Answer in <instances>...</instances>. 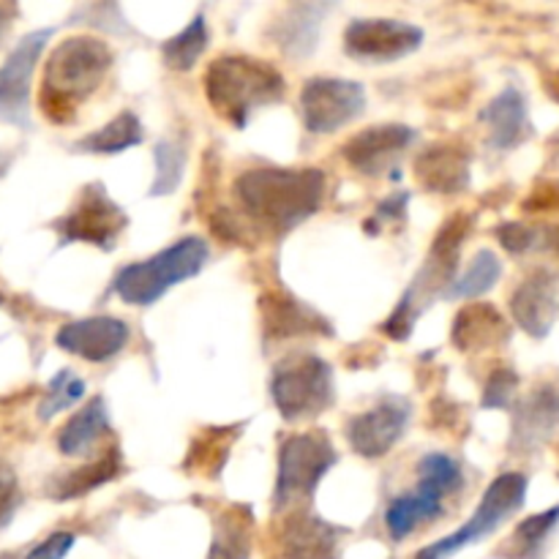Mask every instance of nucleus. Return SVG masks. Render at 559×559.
Wrapping results in <instances>:
<instances>
[{
    "instance_id": "23",
    "label": "nucleus",
    "mask_w": 559,
    "mask_h": 559,
    "mask_svg": "<svg viewBox=\"0 0 559 559\" xmlns=\"http://www.w3.org/2000/svg\"><path fill=\"white\" fill-rule=\"evenodd\" d=\"M254 546V513L249 506L224 508L213 524L207 559H249Z\"/></svg>"
},
{
    "instance_id": "1",
    "label": "nucleus",
    "mask_w": 559,
    "mask_h": 559,
    "mask_svg": "<svg viewBox=\"0 0 559 559\" xmlns=\"http://www.w3.org/2000/svg\"><path fill=\"white\" fill-rule=\"evenodd\" d=\"M243 211L254 222L287 233L320 211L325 173L320 169H249L235 183Z\"/></svg>"
},
{
    "instance_id": "13",
    "label": "nucleus",
    "mask_w": 559,
    "mask_h": 559,
    "mask_svg": "<svg viewBox=\"0 0 559 559\" xmlns=\"http://www.w3.org/2000/svg\"><path fill=\"white\" fill-rule=\"evenodd\" d=\"M409 413H413V407H409L407 399L385 396L369 413L355 415L347 424V440L353 451L364 459L385 456L402 440L409 424Z\"/></svg>"
},
{
    "instance_id": "9",
    "label": "nucleus",
    "mask_w": 559,
    "mask_h": 559,
    "mask_svg": "<svg viewBox=\"0 0 559 559\" xmlns=\"http://www.w3.org/2000/svg\"><path fill=\"white\" fill-rule=\"evenodd\" d=\"M366 109V91L353 80L314 76L300 93V115L311 134H333Z\"/></svg>"
},
{
    "instance_id": "15",
    "label": "nucleus",
    "mask_w": 559,
    "mask_h": 559,
    "mask_svg": "<svg viewBox=\"0 0 559 559\" xmlns=\"http://www.w3.org/2000/svg\"><path fill=\"white\" fill-rule=\"evenodd\" d=\"M511 311L516 325L533 338H546L559 317V284L546 267L530 273L511 298Z\"/></svg>"
},
{
    "instance_id": "19",
    "label": "nucleus",
    "mask_w": 559,
    "mask_h": 559,
    "mask_svg": "<svg viewBox=\"0 0 559 559\" xmlns=\"http://www.w3.org/2000/svg\"><path fill=\"white\" fill-rule=\"evenodd\" d=\"M415 178L435 194H459L469 183V153L456 142H440L415 158Z\"/></svg>"
},
{
    "instance_id": "8",
    "label": "nucleus",
    "mask_w": 559,
    "mask_h": 559,
    "mask_svg": "<svg viewBox=\"0 0 559 559\" xmlns=\"http://www.w3.org/2000/svg\"><path fill=\"white\" fill-rule=\"evenodd\" d=\"M333 464H336V451L322 431L287 437L282 453H278L276 497H273L276 506L284 508L289 502L314 495V489Z\"/></svg>"
},
{
    "instance_id": "4",
    "label": "nucleus",
    "mask_w": 559,
    "mask_h": 559,
    "mask_svg": "<svg viewBox=\"0 0 559 559\" xmlns=\"http://www.w3.org/2000/svg\"><path fill=\"white\" fill-rule=\"evenodd\" d=\"M207 243L200 238H180L169 249L158 251L151 260L126 265L115 276L112 289L129 306H153L164 293L178 287L186 278L197 276L207 262Z\"/></svg>"
},
{
    "instance_id": "7",
    "label": "nucleus",
    "mask_w": 559,
    "mask_h": 559,
    "mask_svg": "<svg viewBox=\"0 0 559 559\" xmlns=\"http://www.w3.org/2000/svg\"><path fill=\"white\" fill-rule=\"evenodd\" d=\"M527 475L502 473L500 478L491 480V486L484 491V497H480L478 511L467 519L464 527H459L456 533L437 540V544L426 546L424 551H418L415 559H448L456 555V551L489 538L491 533H497V527H500L502 522H508V519L524 506V500H527Z\"/></svg>"
},
{
    "instance_id": "33",
    "label": "nucleus",
    "mask_w": 559,
    "mask_h": 559,
    "mask_svg": "<svg viewBox=\"0 0 559 559\" xmlns=\"http://www.w3.org/2000/svg\"><path fill=\"white\" fill-rule=\"evenodd\" d=\"M559 524V506L551 511L538 513V516H530L527 522H522L513 533V546H516L519 557H533L535 551L544 546V540L555 533Z\"/></svg>"
},
{
    "instance_id": "30",
    "label": "nucleus",
    "mask_w": 559,
    "mask_h": 559,
    "mask_svg": "<svg viewBox=\"0 0 559 559\" xmlns=\"http://www.w3.org/2000/svg\"><path fill=\"white\" fill-rule=\"evenodd\" d=\"M502 276V262L497 260L495 251L484 249L473 257L469 267L464 271V276L459 282H453L448 287V298H478V295L489 293Z\"/></svg>"
},
{
    "instance_id": "34",
    "label": "nucleus",
    "mask_w": 559,
    "mask_h": 559,
    "mask_svg": "<svg viewBox=\"0 0 559 559\" xmlns=\"http://www.w3.org/2000/svg\"><path fill=\"white\" fill-rule=\"evenodd\" d=\"M519 393V374L513 369H497L489 377L484 391V407L486 409H508L516 402Z\"/></svg>"
},
{
    "instance_id": "21",
    "label": "nucleus",
    "mask_w": 559,
    "mask_h": 559,
    "mask_svg": "<svg viewBox=\"0 0 559 559\" xmlns=\"http://www.w3.org/2000/svg\"><path fill=\"white\" fill-rule=\"evenodd\" d=\"M262 325L265 333L273 338L306 336V333H325L331 336V322L317 314L311 306L298 304L295 298L284 293H265L260 300Z\"/></svg>"
},
{
    "instance_id": "27",
    "label": "nucleus",
    "mask_w": 559,
    "mask_h": 559,
    "mask_svg": "<svg viewBox=\"0 0 559 559\" xmlns=\"http://www.w3.org/2000/svg\"><path fill=\"white\" fill-rule=\"evenodd\" d=\"M325 14V5H295L278 22V44L284 52L293 58H306L317 47V31H320V16Z\"/></svg>"
},
{
    "instance_id": "40",
    "label": "nucleus",
    "mask_w": 559,
    "mask_h": 559,
    "mask_svg": "<svg viewBox=\"0 0 559 559\" xmlns=\"http://www.w3.org/2000/svg\"><path fill=\"white\" fill-rule=\"evenodd\" d=\"M549 93H555V98L559 102V71H555V76H551V87Z\"/></svg>"
},
{
    "instance_id": "6",
    "label": "nucleus",
    "mask_w": 559,
    "mask_h": 559,
    "mask_svg": "<svg viewBox=\"0 0 559 559\" xmlns=\"http://www.w3.org/2000/svg\"><path fill=\"white\" fill-rule=\"evenodd\" d=\"M273 404L284 420H311L333 404V371L317 355H293L273 371Z\"/></svg>"
},
{
    "instance_id": "17",
    "label": "nucleus",
    "mask_w": 559,
    "mask_h": 559,
    "mask_svg": "<svg viewBox=\"0 0 559 559\" xmlns=\"http://www.w3.org/2000/svg\"><path fill=\"white\" fill-rule=\"evenodd\" d=\"M342 530L314 513H293L278 527V559H338Z\"/></svg>"
},
{
    "instance_id": "3",
    "label": "nucleus",
    "mask_w": 559,
    "mask_h": 559,
    "mask_svg": "<svg viewBox=\"0 0 559 559\" xmlns=\"http://www.w3.org/2000/svg\"><path fill=\"white\" fill-rule=\"evenodd\" d=\"M205 96L222 118L243 129L257 109L282 102L284 76L265 60L222 55L205 71Z\"/></svg>"
},
{
    "instance_id": "12",
    "label": "nucleus",
    "mask_w": 559,
    "mask_h": 559,
    "mask_svg": "<svg viewBox=\"0 0 559 559\" xmlns=\"http://www.w3.org/2000/svg\"><path fill=\"white\" fill-rule=\"evenodd\" d=\"M347 52L369 63H391L424 44V31L402 20H355L344 33Z\"/></svg>"
},
{
    "instance_id": "22",
    "label": "nucleus",
    "mask_w": 559,
    "mask_h": 559,
    "mask_svg": "<svg viewBox=\"0 0 559 559\" xmlns=\"http://www.w3.org/2000/svg\"><path fill=\"white\" fill-rule=\"evenodd\" d=\"M511 331L508 322L502 320L500 311L489 304L464 306L453 320L451 338L462 353H484V349L502 347L508 342Z\"/></svg>"
},
{
    "instance_id": "5",
    "label": "nucleus",
    "mask_w": 559,
    "mask_h": 559,
    "mask_svg": "<svg viewBox=\"0 0 559 559\" xmlns=\"http://www.w3.org/2000/svg\"><path fill=\"white\" fill-rule=\"evenodd\" d=\"M462 486V467L445 453H429L418 464V489L388 506L385 527L396 540L409 538L426 522L442 513V500Z\"/></svg>"
},
{
    "instance_id": "11",
    "label": "nucleus",
    "mask_w": 559,
    "mask_h": 559,
    "mask_svg": "<svg viewBox=\"0 0 559 559\" xmlns=\"http://www.w3.org/2000/svg\"><path fill=\"white\" fill-rule=\"evenodd\" d=\"M126 224H129V216L123 207L115 205L107 191L93 183L82 191V200L58 224V229L63 243H91L98 249H112L115 238L123 233Z\"/></svg>"
},
{
    "instance_id": "32",
    "label": "nucleus",
    "mask_w": 559,
    "mask_h": 559,
    "mask_svg": "<svg viewBox=\"0 0 559 559\" xmlns=\"http://www.w3.org/2000/svg\"><path fill=\"white\" fill-rule=\"evenodd\" d=\"M82 396H85V382H82L76 374H71L69 369L60 371V374L49 382L41 407H38V415H41V420H49L52 415L63 413V409H69L71 404L80 402Z\"/></svg>"
},
{
    "instance_id": "39",
    "label": "nucleus",
    "mask_w": 559,
    "mask_h": 559,
    "mask_svg": "<svg viewBox=\"0 0 559 559\" xmlns=\"http://www.w3.org/2000/svg\"><path fill=\"white\" fill-rule=\"evenodd\" d=\"M14 5H0V41L5 38V33H9L11 27V20H14Z\"/></svg>"
},
{
    "instance_id": "18",
    "label": "nucleus",
    "mask_w": 559,
    "mask_h": 559,
    "mask_svg": "<svg viewBox=\"0 0 559 559\" xmlns=\"http://www.w3.org/2000/svg\"><path fill=\"white\" fill-rule=\"evenodd\" d=\"M559 431V385L544 382L516 409L513 418V448L535 451Z\"/></svg>"
},
{
    "instance_id": "14",
    "label": "nucleus",
    "mask_w": 559,
    "mask_h": 559,
    "mask_svg": "<svg viewBox=\"0 0 559 559\" xmlns=\"http://www.w3.org/2000/svg\"><path fill=\"white\" fill-rule=\"evenodd\" d=\"M126 342H129V325L118 317H87V320L69 322L55 336V344L63 353L91 360V364L115 358L126 347Z\"/></svg>"
},
{
    "instance_id": "20",
    "label": "nucleus",
    "mask_w": 559,
    "mask_h": 559,
    "mask_svg": "<svg viewBox=\"0 0 559 559\" xmlns=\"http://www.w3.org/2000/svg\"><path fill=\"white\" fill-rule=\"evenodd\" d=\"M480 120L489 126V145L495 151H513L530 136L527 98L519 87H506L500 96L491 98L480 112Z\"/></svg>"
},
{
    "instance_id": "38",
    "label": "nucleus",
    "mask_w": 559,
    "mask_h": 559,
    "mask_svg": "<svg viewBox=\"0 0 559 559\" xmlns=\"http://www.w3.org/2000/svg\"><path fill=\"white\" fill-rule=\"evenodd\" d=\"M527 211H559V183H546L544 189L535 191L527 202H524Z\"/></svg>"
},
{
    "instance_id": "41",
    "label": "nucleus",
    "mask_w": 559,
    "mask_h": 559,
    "mask_svg": "<svg viewBox=\"0 0 559 559\" xmlns=\"http://www.w3.org/2000/svg\"><path fill=\"white\" fill-rule=\"evenodd\" d=\"M0 559H14V557H11V555H3Z\"/></svg>"
},
{
    "instance_id": "28",
    "label": "nucleus",
    "mask_w": 559,
    "mask_h": 559,
    "mask_svg": "<svg viewBox=\"0 0 559 559\" xmlns=\"http://www.w3.org/2000/svg\"><path fill=\"white\" fill-rule=\"evenodd\" d=\"M140 142H142L140 118H136L134 112H120L118 118L109 120L104 129L93 131V134H87L85 140L76 142V147L87 153H107V156H112V153L129 151V147L140 145Z\"/></svg>"
},
{
    "instance_id": "36",
    "label": "nucleus",
    "mask_w": 559,
    "mask_h": 559,
    "mask_svg": "<svg viewBox=\"0 0 559 559\" xmlns=\"http://www.w3.org/2000/svg\"><path fill=\"white\" fill-rule=\"evenodd\" d=\"M16 506H20V484H16V475L0 464V527H5L11 522Z\"/></svg>"
},
{
    "instance_id": "25",
    "label": "nucleus",
    "mask_w": 559,
    "mask_h": 559,
    "mask_svg": "<svg viewBox=\"0 0 559 559\" xmlns=\"http://www.w3.org/2000/svg\"><path fill=\"white\" fill-rule=\"evenodd\" d=\"M118 473L120 451L118 448H109V451L104 453V456H98L96 462L85 464V467L74 469V473L55 480V484L49 486V497H52V500H74V497H82L87 495V491L98 489V486L109 484Z\"/></svg>"
},
{
    "instance_id": "37",
    "label": "nucleus",
    "mask_w": 559,
    "mask_h": 559,
    "mask_svg": "<svg viewBox=\"0 0 559 559\" xmlns=\"http://www.w3.org/2000/svg\"><path fill=\"white\" fill-rule=\"evenodd\" d=\"M74 546V535L71 533H55L47 540L36 546L25 559H63Z\"/></svg>"
},
{
    "instance_id": "16",
    "label": "nucleus",
    "mask_w": 559,
    "mask_h": 559,
    "mask_svg": "<svg viewBox=\"0 0 559 559\" xmlns=\"http://www.w3.org/2000/svg\"><path fill=\"white\" fill-rule=\"evenodd\" d=\"M415 142V131L409 126H371V129L355 134L342 147V156L364 175L385 173L388 164L396 162L404 151Z\"/></svg>"
},
{
    "instance_id": "35",
    "label": "nucleus",
    "mask_w": 559,
    "mask_h": 559,
    "mask_svg": "<svg viewBox=\"0 0 559 559\" xmlns=\"http://www.w3.org/2000/svg\"><path fill=\"white\" fill-rule=\"evenodd\" d=\"M497 238H500L502 249H508L511 254H524V251H530L535 246L538 233L533 227H527V224L511 222L497 229Z\"/></svg>"
},
{
    "instance_id": "29",
    "label": "nucleus",
    "mask_w": 559,
    "mask_h": 559,
    "mask_svg": "<svg viewBox=\"0 0 559 559\" xmlns=\"http://www.w3.org/2000/svg\"><path fill=\"white\" fill-rule=\"evenodd\" d=\"M207 47V25L205 16L197 14L183 31L178 33L175 38L164 41L162 52H164V63L169 66L173 71H189L191 66L200 60V55L205 52Z\"/></svg>"
},
{
    "instance_id": "2",
    "label": "nucleus",
    "mask_w": 559,
    "mask_h": 559,
    "mask_svg": "<svg viewBox=\"0 0 559 559\" xmlns=\"http://www.w3.org/2000/svg\"><path fill=\"white\" fill-rule=\"evenodd\" d=\"M112 52L93 36H71L49 55L41 82V109L52 123H71L107 76Z\"/></svg>"
},
{
    "instance_id": "26",
    "label": "nucleus",
    "mask_w": 559,
    "mask_h": 559,
    "mask_svg": "<svg viewBox=\"0 0 559 559\" xmlns=\"http://www.w3.org/2000/svg\"><path fill=\"white\" fill-rule=\"evenodd\" d=\"M238 440V429H207L194 437L186 456V473L202 475V478H216L227 464L229 448Z\"/></svg>"
},
{
    "instance_id": "10",
    "label": "nucleus",
    "mask_w": 559,
    "mask_h": 559,
    "mask_svg": "<svg viewBox=\"0 0 559 559\" xmlns=\"http://www.w3.org/2000/svg\"><path fill=\"white\" fill-rule=\"evenodd\" d=\"M52 27L33 31L20 38L5 63L0 66V118L27 129L31 126V82L38 58L47 47Z\"/></svg>"
},
{
    "instance_id": "24",
    "label": "nucleus",
    "mask_w": 559,
    "mask_h": 559,
    "mask_svg": "<svg viewBox=\"0 0 559 559\" xmlns=\"http://www.w3.org/2000/svg\"><path fill=\"white\" fill-rule=\"evenodd\" d=\"M109 431V415L104 399H91L76 415H71L69 424L58 431V448L66 456H80L87 448L96 445Z\"/></svg>"
},
{
    "instance_id": "31",
    "label": "nucleus",
    "mask_w": 559,
    "mask_h": 559,
    "mask_svg": "<svg viewBox=\"0 0 559 559\" xmlns=\"http://www.w3.org/2000/svg\"><path fill=\"white\" fill-rule=\"evenodd\" d=\"M156 156V180L151 186V197L173 194L186 173V147L178 140H162L153 147Z\"/></svg>"
}]
</instances>
